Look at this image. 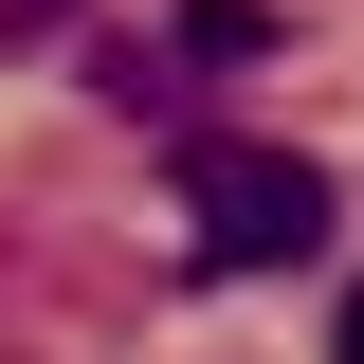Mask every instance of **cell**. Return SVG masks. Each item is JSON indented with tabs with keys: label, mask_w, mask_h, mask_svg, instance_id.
Masks as SVG:
<instances>
[{
	"label": "cell",
	"mask_w": 364,
	"mask_h": 364,
	"mask_svg": "<svg viewBox=\"0 0 364 364\" xmlns=\"http://www.w3.org/2000/svg\"><path fill=\"white\" fill-rule=\"evenodd\" d=\"M182 219H200V273H310L346 200H328L310 146H219V128H200V146H182Z\"/></svg>",
	"instance_id": "obj_1"
},
{
	"label": "cell",
	"mask_w": 364,
	"mask_h": 364,
	"mask_svg": "<svg viewBox=\"0 0 364 364\" xmlns=\"http://www.w3.org/2000/svg\"><path fill=\"white\" fill-rule=\"evenodd\" d=\"M164 55H273V0H182Z\"/></svg>",
	"instance_id": "obj_2"
},
{
	"label": "cell",
	"mask_w": 364,
	"mask_h": 364,
	"mask_svg": "<svg viewBox=\"0 0 364 364\" xmlns=\"http://www.w3.org/2000/svg\"><path fill=\"white\" fill-rule=\"evenodd\" d=\"M91 91H109V109H182V73H164L146 37H91Z\"/></svg>",
	"instance_id": "obj_3"
},
{
	"label": "cell",
	"mask_w": 364,
	"mask_h": 364,
	"mask_svg": "<svg viewBox=\"0 0 364 364\" xmlns=\"http://www.w3.org/2000/svg\"><path fill=\"white\" fill-rule=\"evenodd\" d=\"M346 364H364V310H346Z\"/></svg>",
	"instance_id": "obj_4"
}]
</instances>
